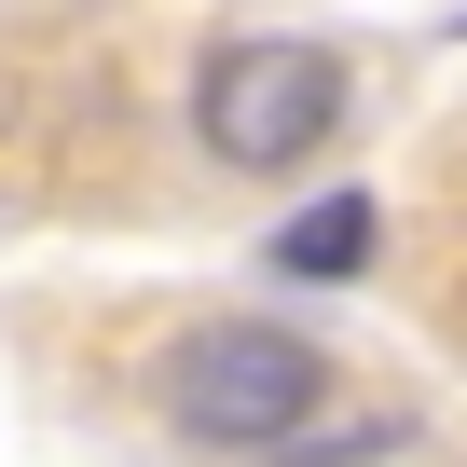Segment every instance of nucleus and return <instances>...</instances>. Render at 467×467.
Masks as SVG:
<instances>
[{"label":"nucleus","mask_w":467,"mask_h":467,"mask_svg":"<svg viewBox=\"0 0 467 467\" xmlns=\"http://www.w3.org/2000/svg\"><path fill=\"white\" fill-rule=\"evenodd\" d=\"M371 220H385V206H371V192H317V206H303V220H289V234H275V262H289V275H317V289H330V275H358V262H371Z\"/></svg>","instance_id":"nucleus-3"},{"label":"nucleus","mask_w":467,"mask_h":467,"mask_svg":"<svg viewBox=\"0 0 467 467\" xmlns=\"http://www.w3.org/2000/svg\"><path fill=\"white\" fill-rule=\"evenodd\" d=\"M317 399H330V358H317L303 330H275V317H206V330L165 344V412H179L192 440H220V453L303 440Z\"/></svg>","instance_id":"nucleus-1"},{"label":"nucleus","mask_w":467,"mask_h":467,"mask_svg":"<svg viewBox=\"0 0 467 467\" xmlns=\"http://www.w3.org/2000/svg\"><path fill=\"white\" fill-rule=\"evenodd\" d=\"M344 124V56L330 42H220L206 69H192V138L220 151V165H303L317 138Z\"/></svg>","instance_id":"nucleus-2"}]
</instances>
